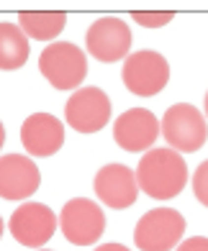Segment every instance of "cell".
Returning a JSON list of instances; mask_svg holds the SVG:
<instances>
[{
	"label": "cell",
	"mask_w": 208,
	"mask_h": 251,
	"mask_svg": "<svg viewBox=\"0 0 208 251\" xmlns=\"http://www.w3.org/2000/svg\"><path fill=\"white\" fill-rule=\"evenodd\" d=\"M139 190L154 200H172L178 198L182 187L188 185V164L182 154L175 149H152L142 156L136 167Z\"/></svg>",
	"instance_id": "cell-1"
},
{
	"label": "cell",
	"mask_w": 208,
	"mask_h": 251,
	"mask_svg": "<svg viewBox=\"0 0 208 251\" xmlns=\"http://www.w3.org/2000/svg\"><path fill=\"white\" fill-rule=\"evenodd\" d=\"M39 72L54 90H80L88 75L85 51L72 41H54L39 56Z\"/></svg>",
	"instance_id": "cell-2"
},
{
	"label": "cell",
	"mask_w": 208,
	"mask_h": 251,
	"mask_svg": "<svg viewBox=\"0 0 208 251\" xmlns=\"http://www.w3.org/2000/svg\"><path fill=\"white\" fill-rule=\"evenodd\" d=\"M159 128H162L167 146L175 149L178 154L198 151L208 139L206 116L195 105H190V102H175L172 108H167L165 118L159 121Z\"/></svg>",
	"instance_id": "cell-3"
},
{
	"label": "cell",
	"mask_w": 208,
	"mask_h": 251,
	"mask_svg": "<svg viewBox=\"0 0 208 251\" xmlns=\"http://www.w3.org/2000/svg\"><path fill=\"white\" fill-rule=\"evenodd\" d=\"M185 236V218L175 208H154L144 213L134 228V244L139 251L178 249Z\"/></svg>",
	"instance_id": "cell-4"
},
{
	"label": "cell",
	"mask_w": 208,
	"mask_h": 251,
	"mask_svg": "<svg viewBox=\"0 0 208 251\" xmlns=\"http://www.w3.org/2000/svg\"><path fill=\"white\" fill-rule=\"evenodd\" d=\"M121 77H123V85L129 93H134L139 98H152L167 87L170 64L159 51L142 49V51H134L126 56Z\"/></svg>",
	"instance_id": "cell-5"
},
{
	"label": "cell",
	"mask_w": 208,
	"mask_h": 251,
	"mask_svg": "<svg viewBox=\"0 0 208 251\" xmlns=\"http://www.w3.org/2000/svg\"><path fill=\"white\" fill-rule=\"evenodd\" d=\"M59 228L72 246H92L106 231V215L100 205L88 198H72L59 213Z\"/></svg>",
	"instance_id": "cell-6"
},
{
	"label": "cell",
	"mask_w": 208,
	"mask_h": 251,
	"mask_svg": "<svg viewBox=\"0 0 208 251\" xmlns=\"http://www.w3.org/2000/svg\"><path fill=\"white\" fill-rule=\"evenodd\" d=\"M59 218L54 210L44 202H23L13 210L8 221V231L21 246L29 249H41L57 231Z\"/></svg>",
	"instance_id": "cell-7"
},
{
	"label": "cell",
	"mask_w": 208,
	"mask_h": 251,
	"mask_svg": "<svg viewBox=\"0 0 208 251\" xmlns=\"http://www.w3.org/2000/svg\"><path fill=\"white\" fill-rule=\"evenodd\" d=\"M64 118L77 133H95L111 121V98L100 87H80L67 100Z\"/></svg>",
	"instance_id": "cell-8"
},
{
	"label": "cell",
	"mask_w": 208,
	"mask_h": 251,
	"mask_svg": "<svg viewBox=\"0 0 208 251\" xmlns=\"http://www.w3.org/2000/svg\"><path fill=\"white\" fill-rule=\"evenodd\" d=\"M85 47L98 62L111 64V62L126 59L129 49H131V31L126 26V21L116 18V16L98 18L95 24L88 28Z\"/></svg>",
	"instance_id": "cell-9"
},
{
	"label": "cell",
	"mask_w": 208,
	"mask_h": 251,
	"mask_svg": "<svg viewBox=\"0 0 208 251\" xmlns=\"http://www.w3.org/2000/svg\"><path fill=\"white\" fill-rule=\"evenodd\" d=\"M157 136H162L159 128V121L152 110L147 108H131V110H123L113 123V139L116 144L121 146L123 151H147L152 149Z\"/></svg>",
	"instance_id": "cell-10"
},
{
	"label": "cell",
	"mask_w": 208,
	"mask_h": 251,
	"mask_svg": "<svg viewBox=\"0 0 208 251\" xmlns=\"http://www.w3.org/2000/svg\"><path fill=\"white\" fill-rule=\"evenodd\" d=\"M95 195L103 205L113 210L131 208L139 198V182L136 172H131L126 164H106L98 169L95 179H92Z\"/></svg>",
	"instance_id": "cell-11"
},
{
	"label": "cell",
	"mask_w": 208,
	"mask_h": 251,
	"mask_svg": "<svg viewBox=\"0 0 208 251\" xmlns=\"http://www.w3.org/2000/svg\"><path fill=\"white\" fill-rule=\"evenodd\" d=\"M21 144L31 156H52L64 146V123L52 113H31L21 126Z\"/></svg>",
	"instance_id": "cell-12"
},
{
	"label": "cell",
	"mask_w": 208,
	"mask_h": 251,
	"mask_svg": "<svg viewBox=\"0 0 208 251\" xmlns=\"http://www.w3.org/2000/svg\"><path fill=\"white\" fill-rule=\"evenodd\" d=\"M41 175L31 156L5 154L0 156V198L3 200H26L39 190Z\"/></svg>",
	"instance_id": "cell-13"
},
{
	"label": "cell",
	"mask_w": 208,
	"mask_h": 251,
	"mask_svg": "<svg viewBox=\"0 0 208 251\" xmlns=\"http://www.w3.org/2000/svg\"><path fill=\"white\" fill-rule=\"evenodd\" d=\"M67 16L62 10H44V13H33V10H23L18 16V26L29 39L36 41H52L64 31Z\"/></svg>",
	"instance_id": "cell-14"
},
{
	"label": "cell",
	"mask_w": 208,
	"mask_h": 251,
	"mask_svg": "<svg viewBox=\"0 0 208 251\" xmlns=\"http://www.w3.org/2000/svg\"><path fill=\"white\" fill-rule=\"evenodd\" d=\"M29 62V36L16 24H0V70H18Z\"/></svg>",
	"instance_id": "cell-15"
},
{
	"label": "cell",
	"mask_w": 208,
	"mask_h": 251,
	"mask_svg": "<svg viewBox=\"0 0 208 251\" xmlns=\"http://www.w3.org/2000/svg\"><path fill=\"white\" fill-rule=\"evenodd\" d=\"M193 192L198 198V202L208 208V159L201 162L198 169L193 172Z\"/></svg>",
	"instance_id": "cell-16"
},
{
	"label": "cell",
	"mask_w": 208,
	"mask_h": 251,
	"mask_svg": "<svg viewBox=\"0 0 208 251\" xmlns=\"http://www.w3.org/2000/svg\"><path fill=\"white\" fill-rule=\"evenodd\" d=\"M131 18L136 21L139 26H147V28H162L167 26L172 18H175V13H167V10H162V13H131Z\"/></svg>",
	"instance_id": "cell-17"
},
{
	"label": "cell",
	"mask_w": 208,
	"mask_h": 251,
	"mask_svg": "<svg viewBox=\"0 0 208 251\" xmlns=\"http://www.w3.org/2000/svg\"><path fill=\"white\" fill-rule=\"evenodd\" d=\"M175 251H208V238L206 236H190L180 241V246Z\"/></svg>",
	"instance_id": "cell-18"
},
{
	"label": "cell",
	"mask_w": 208,
	"mask_h": 251,
	"mask_svg": "<svg viewBox=\"0 0 208 251\" xmlns=\"http://www.w3.org/2000/svg\"><path fill=\"white\" fill-rule=\"evenodd\" d=\"M95 251H129L123 244H103V246H98Z\"/></svg>",
	"instance_id": "cell-19"
},
{
	"label": "cell",
	"mask_w": 208,
	"mask_h": 251,
	"mask_svg": "<svg viewBox=\"0 0 208 251\" xmlns=\"http://www.w3.org/2000/svg\"><path fill=\"white\" fill-rule=\"evenodd\" d=\"M3 144H5V126L0 121V149H3Z\"/></svg>",
	"instance_id": "cell-20"
},
{
	"label": "cell",
	"mask_w": 208,
	"mask_h": 251,
	"mask_svg": "<svg viewBox=\"0 0 208 251\" xmlns=\"http://www.w3.org/2000/svg\"><path fill=\"white\" fill-rule=\"evenodd\" d=\"M203 110H206V113H203V116L208 118V93H206V98H203Z\"/></svg>",
	"instance_id": "cell-21"
},
{
	"label": "cell",
	"mask_w": 208,
	"mask_h": 251,
	"mask_svg": "<svg viewBox=\"0 0 208 251\" xmlns=\"http://www.w3.org/2000/svg\"><path fill=\"white\" fill-rule=\"evenodd\" d=\"M0 238H3V218H0Z\"/></svg>",
	"instance_id": "cell-22"
},
{
	"label": "cell",
	"mask_w": 208,
	"mask_h": 251,
	"mask_svg": "<svg viewBox=\"0 0 208 251\" xmlns=\"http://www.w3.org/2000/svg\"><path fill=\"white\" fill-rule=\"evenodd\" d=\"M36 251H52V249H36Z\"/></svg>",
	"instance_id": "cell-23"
}]
</instances>
